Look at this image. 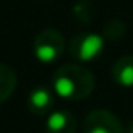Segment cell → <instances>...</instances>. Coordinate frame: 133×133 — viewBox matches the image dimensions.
I'll return each mask as SVG.
<instances>
[{
	"label": "cell",
	"mask_w": 133,
	"mask_h": 133,
	"mask_svg": "<svg viewBox=\"0 0 133 133\" xmlns=\"http://www.w3.org/2000/svg\"><path fill=\"white\" fill-rule=\"evenodd\" d=\"M94 76L83 64H64L52 76V91L68 101H79L94 91Z\"/></svg>",
	"instance_id": "obj_1"
},
{
	"label": "cell",
	"mask_w": 133,
	"mask_h": 133,
	"mask_svg": "<svg viewBox=\"0 0 133 133\" xmlns=\"http://www.w3.org/2000/svg\"><path fill=\"white\" fill-rule=\"evenodd\" d=\"M56 93L45 86H36L27 94V108L34 116H47L56 110Z\"/></svg>",
	"instance_id": "obj_5"
},
{
	"label": "cell",
	"mask_w": 133,
	"mask_h": 133,
	"mask_svg": "<svg viewBox=\"0 0 133 133\" xmlns=\"http://www.w3.org/2000/svg\"><path fill=\"white\" fill-rule=\"evenodd\" d=\"M17 88V74L10 66L0 64V104L7 101Z\"/></svg>",
	"instance_id": "obj_8"
},
{
	"label": "cell",
	"mask_w": 133,
	"mask_h": 133,
	"mask_svg": "<svg viewBox=\"0 0 133 133\" xmlns=\"http://www.w3.org/2000/svg\"><path fill=\"white\" fill-rule=\"evenodd\" d=\"M45 133H76L78 121L66 108H56L45 116Z\"/></svg>",
	"instance_id": "obj_6"
},
{
	"label": "cell",
	"mask_w": 133,
	"mask_h": 133,
	"mask_svg": "<svg viewBox=\"0 0 133 133\" xmlns=\"http://www.w3.org/2000/svg\"><path fill=\"white\" fill-rule=\"evenodd\" d=\"M83 133H125L116 115L108 110H94L83 121Z\"/></svg>",
	"instance_id": "obj_4"
},
{
	"label": "cell",
	"mask_w": 133,
	"mask_h": 133,
	"mask_svg": "<svg viewBox=\"0 0 133 133\" xmlns=\"http://www.w3.org/2000/svg\"><path fill=\"white\" fill-rule=\"evenodd\" d=\"M125 133H133V123L128 127V130H125Z\"/></svg>",
	"instance_id": "obj_11"
},
{
	"label": "cell",
	"mask_w": 133,
	"mask_h": 133,
	"mask_svg": "<svg viewBox=\"0 0 133 133\" xmlns=\"http://www.w3.org/2000/svg\"><path fill=\"white\" fill-rule=\"evenodd\" d=\"M125 36V25L123 22L120 20H111L106 27H104V39L108 41H116V39H121Z\"/></svg>",
	"instance_id": "obj_10"
},
{
	"label": "cell",
	"mask_w": 133,
	"mask_h": 133,
	"mask_svg": "<svg viewBox=\"0 0 133 133\" xmlns=\"http://www.w3.org/2000/svg\"><path fill=\"white\" fill-rule=\"evenodd\" d=\"M111 78L121 88H133V54L120 57L111 68Z\"/></svg>",
	"instance_id": "obj_7"
},
{
	"label": "cell",
	"mask_w": 133,
	"mask_h": 133,
	"mask_svg": "<svg viewBox=\"0 0 133 133\" xmlns=\"http://www.w3.org/2000/svg\"><path fill=\"white\" fill-rule=\"evenodd\" d=\"M106 39L99 34L94 32H83L74 36L68 44V52L74 61L79 64H86V62L96 61L101 54H103Z\"/></svg>",
	"instance_id": "obj_2"
},
{
	"label": "cell",
	"mask_w": 133,
	"mask_h": 133,
	"mask_svg": "<svg viewBox=\"0 0 133 133\" xmlns=\"http://www.w3.org/2000/svg\"><path fill=\"white\" fill-rule=\"evenodd\" d=\"M66 49V39L57 29H44L34 39V56L42 64L56 62Z\"/></svg>",
	"instance_id": "obj_3"
},
{
	"label": "cell",
	"mask_w": 133,
	"mask_h": 133,
	"mask_svg": "<svg viewBox=\"0 0 133 133\" xmlns=\"http://www.w3.org/2000/svg\"><path fill=\"white\" fill-rule=\"evenodd\" d=\"M72 15H74L78 20H81V22L89 24L91 20H93V17H94V9L88 2H78L74 5V9H72Z\"/></svg>",
	"instance_id": "obj_9"
}]
</instances>
